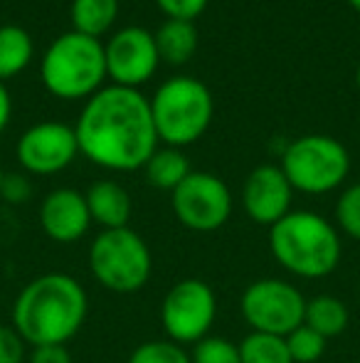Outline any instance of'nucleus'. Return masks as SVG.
<instances>
[{
    "label": "nucleus",
    "mask_w": 360,
    "mask_h": 363,
    "mask_svg": "<svg viewBox=\"0 0 360 363\" xmlns=\"http://www.w3.org/2000/svg\"><path fill=\"white\" fill-rule=\"evenodd\" d=\"M294 188L289 178L284 176L281 166L274 163H262L247 176L245 188H242V208L247 218L257 225L272 228L284 216L291 213Z\"/></svg>",
    "instance_id": "obj_13"
},
{
    "label": "nucleus",
    "mask_w": 360,
    "mask_h": 363,
    "mask_svg": "<svg viewBox=\"0 0 360 363\" xmlns=\"http://www.w3.org/2000/svg\"><path fill=\"white\" fill-rule=\"evenodd\" d=\"M153 38L161 60L170 65H185L197 50V28L187 20H166Z\"/></svg>",
    "instance_id": "obj_17"
},
{
    "label": "nucleus",
    "mask_w": 360,
    "mask_h": 363,
    "mask_svg": "<svg viewBox=\"0 0 360 363\" xmlns=\"http://www.w3.org/2000/svg\"><path fill=\"white\" fill-rule=\"evenodd\" d=\"M89 314V296L79 279L64 272H45L30 279L13 301V329L28 346L72 341Z\"/></svg>",
    "instance_id": "obj_2"
},
{
    "label": "nucleus",
    "mask_w": 360,
    "mask_h": 363,
    "mask_svg": "<svg viewBox=\"0 0 360 363\" xmlns=\"http://www.w3.org/2000/svg\"><path fill=\"white\" fill-rule=\"evenodd\" d=\"M240 359L242 363H294L286 336L262 334V331H250L240 341Z\"/></svg>",
    "instance_id": "obj_21"
},
{
    "label": "nucleus",
    "mask_w": 360,
    "mask_h": 363,
    "mask_svg": "<svg viewBox=\"0 0 360 363\" xmlns=\"http://www.w3.org/2000/svg\"><path fill=\"white\" fill-rule=\"evenodd\" d=\"M106 55V77L114 79V84L136 89L139 84L149 82L156 74L161 62L158 45L153 33L146 28H124L104 45Z\"/></svg>",
    "instance_id": "obj_11"
},
{
    "label": "nucleus",
    "mask_w": 360,
    "mask_h": 363,
    "mask_svg": "<svg viewBox=\"0 0 360 363\" xmlns=\"http://www.w3.org/2000/svg\"><path fill=\"white\" fill-rule=\"evenodd\" d=\"M146 178L153 188L158 191H170L190 176V161L185 158V153H180V148H156L153 156L146 161Z\"/></svg>",
    "instance_id": "obj_18"
},
{
    "label": "nucleus",
    "mask_w": 360,
    "mask_h": 363,
    "mask_svg": "<svg viewBox=\"0 0 360 363\" xmlns=\"http://www.w3.org/2000/svg\"><path fill=\"white\" fill-rule=\"evenodd\" d=\"M348 3H351V5H353V8H356V10H358V13H360V0H348Z\"/></svg>",
    "instance_id": "obj_31"
},
{
    "label": "nucleus",
    "mask_w": 360,
    "mask_h": 363,
    "mask_svg": "<svg viewBox=\"0 0 360 363\" xmlns=\"http://www.w3.org/2000/svg\"><path fill=\"white\" fill-rule=\"evenodd\" d=\"M89 272L114 294H134L149 284L153 255L136 230H101L89 245Z\"/></svg>",
    "instance_id": "obj_6"
},
{
    "label": "nucleus",
    "mask_w": 360,
    "mask_h": 363,
    "mask_svg": "<svg viewBox=\"0 0 360 363\" xmlns=\"http://www.w3.org/2000/svg\"><path fill=\"white\" fill-rule=\"evenodd\" d=\"M74 131L79 153L109 171H139L158 148L151 101L119 84L89 96Z\"/></svg>",
    "instance_id": "obj_1"
},
{
    "label": "nucleus",
    "mask_w": 360,
    "mask_h": 363,
    "mask_svg": "<svg viewBox=\"0 0 360 363\" xmlns=\"http://www.w3.org/2000/svg\"><path fill=\"white\" fill-rule=\"evenodd\" d=\"M0 196H3L8 203H13V206H20V203L30 201V196H33V186H30L28 178L20 176V173H5Z\"/></svg>",
    "instance_id": "obj_28"
},
{
    "label": "nucleus",
    "mask_w": 360,
    "mask_h": 363,
    "mask_svg": "<svg viewBox=\"0 0 360 363\" xmlns=\"http://www.w3.org/2000/svg\"><path fill=\"white\" fill-rule=\"evenodd\" d=\"M356 84H358V89H360V65H358V72H356Z\"/></svg>",
    "instance_id": "obj_32"
},
{
    "label": "nucleus",
    "mask_w": 360,
    "mask_h": 363,
    "mask_svg": "<svg viewBox=\"0 0 360 363\" xmlns=\"http://www.w3.org/2000/svg\"><path fill=\"white\" fill-rule=\"evenodd\" d=\"M40 228L52 242L72 245L91 228L87 198L74 188H57L47 193L40 206Z\"/></svg>",
    "instance_id": "obj_14"
},
{
    "label": "nucleus",
    "mask_w": 360,
    "mask_h": 363,
    "mask_svg": "<svg viewBox=\"0 0 360 363\" xmlns=\"http://www.w3.org/2000/svg\"><path fill=\"white\" fill-rule=\"evenodd\" d=\"M28 363H72V354H69V349L62 344L35 346Z\"/></svg>",
    "instance_id": "obj_29"
},
{
    "label": "nucleus",
    "mask_w": 360,
    "mask_h": 363,
    "mask_svg": "<svg viewBox=\"0 0 360 363\" xmlns=\"http://www.w3.org/2000/svg\"><path fill=\"white\" fill-rule=\"evenodd\" d=\"M170 208L182 228L192 233H215L232 216V193L215 173L190 171L170 193Z\"/></svg>",
    "instance_id": "obj_10"
},
{
    "label": "nucleus",
    "mask_w": 360,
    "mask_h": 363,
    "mask_svg": "<svg viewBox=\"0 0 360 363\" xmlns=\"http://www.w3.org/2000/svg\"><path fill=\"white\" fill-rule=\"evenodd\" d=\"M281 171L294 191L323 196L341 186L351 171L348 148L326 134H306L286 146Z\"/></svg>",
    "instance_id": "obj_7"
},
{
    "label": "nucleus",
    "mask_w": 360,
    "mask_h": 363,
    "mask_svg": "<svg viewBox=\"0 0 360 363\" xmlns=\"http://www.w3.org/2000/svg\"><path fill=\"white\" fill-rule=\"evenodd\" d=\"M35 52L33 38L20 25L0 28V82L20 74L30 65Z\"/></svg>",
    "instance_id": "obj_19"
},
{
    "label": "nucleus",
    "mask_w": 360,
    "mask_h": 363,
    "mask_svg": "<svg viewBox=\"0 0 360 363\" xmlns=\"http://www.w3.org/2000/svg\"><path fill=\"white\" fill-rule=\"evenodd\" d=\"M129 363H192L190 354L175 341H144L129 356Z\"/></svg>",
    "instance_id": "obj_23"
},
{
    "label": "nucleus",
    "mask_w": 360,
    "mask_h": 363,
    "mask_svg": "<svg viewBox=\"0 0 360 363\" xmlns=\"http://www.w3.org/2000/svg\"><path fill=\"white\" fill-rule=\"evenodd\" d=\"M10 111H13V104H10V94H8V89H5L3 82H0V134H3V129L8 126Z\"/></svg>",
    "instance_id": "obj_30"
},
{
    "label": "nucleus",
    "mask_w": 360,
    "mask_h": 363,
    "mask_svg": "<svg viewBox=\"0 0 360 363\" xmlns=\"http://www.w3.org/2000/svg\"><path fill=\"white\" fill-rule=\"evenodd\" d=\"M240 311L252 331L289 336L303 324L306 296L296 284L279 277L255 279L240 299Z\"/></svg>",
    "instance_id": "obj_8"
},
{
    "label": "nucleus",
    "mask_w": 360,
    "mask_h": 363,
    "mask_svg": "<svg viewBox=\"0 0 360 363\" xmlns=\"http://www.w3.org/2000/svg\"><path fill=\"white\" fill-rule=\"evenodd\" d=\"M192 363H242L240 344L230 341L227 336H205L192 346Z\"/></svg>",
    "instance_id": "obj_24"
},
{
    "label": "nucleus",
    "mask_w": 360,
    "mask_h": 363,
    "mask_svg": "<svg viewBox=\"0 0 360 363\" xmlns=\"http://www.w3.org/2000/svg\"><path fill=\"white\" fill-rule=\"evenodd\" d=\"M119 15V0H72L74 33L99 40L109 33Z\"/></svg>",
    "instance_id": "obj_20"
},
{
    "label": "nucleus",
    "mask_w": 360,
    "mask_h": 363,
    "mask_svg": "<svg viewBox=\"0 0 360 363\" xmlns=\"http://www.w3.org/2000/svg\"><path fill=\"white\" fill-rule=\"evenodd\" d=\"M269 250L279 267L301 279L328 277L343 257L338 228L311 211H291L274 223L269 228Z\"/></svg>",
    "instance_id": "obj_3"
},
{
    "label": "nucleus",
    "mask_w": 360,
    "mask_h": 363,
    "mask_svg": "<svg viewBox=\"0 0 360 363\" xmlns=\"http://www.w3.org/2000/svg\"><path fill=\"white\" fill-rule=\"evenodd\" d=\"M215 111L212 94L200 79L173 77L163 82L151 99L158 141L173 148L190 146L207 131Z\"/></svg>",
    "instance_id": "obj_5"
},
{
    "label": "nucleus",
    "mask_w": 360,
    "mask_h": 363,
    "mask_svg": "<svg viewBox=\"0 0 360 363\" xmlns=\"http://www.w3.org/2000/svg\"><path fill=\"white\" fill-rule=\"evenodd\" d=\"M25 341L10 326H0V363H25Z\"/></svg>",
    "instance_id": "obj_27"
},
{
    "label": "nucleus",
    "mask_w": 360,
    "mask_h": 363,
    "mask_svg": "<svg viewBox=\"0 0 360 363\" xmlns=\"http://www.w3.org/2000/svg\"><path fill=\"white\" fill-rule=\"evenodd\" d=\"M91 223H96L101 230L129 228L131 220V196L124 186L116 181H96L84 193Z\"/></svg>",
    "instance_id": "obj_15"
},
{
    "label": "nucleus",
    "mask_w": 360,
    "mask_h": 363,
    "mask_svg": "<svg viewBox=\"0 0 360 363\" xmlns=\"http://www.w3.org/2000/svg\"><path fill=\"white\" fill-rule=\"evenodd\" d=\"M15 153H18L20 166L28 173L54 176L77 158V131L62 121H42V124L30 126L20 136Z\"/></svg>",
    "instance_id": "obj_12"
},
{
    "label": "nucleus",
    "mask_w": 360,
    "mask_h": 363,
    "mask_svg": "<svg viewBox=\"0 0 360 363\" xmlns=\"http://www.w3.org/2000/svg\"><path fill=\"white\" fill-rule=\"evenodd\" d=\"M217 319V296L212 287L202 279L187 277L175 282L163 296L161 304V324L168 336L180 346H195L205 336Z\"/></svg>",
    "instance_id": "obj_9"
},
{
    "label": "nucleus",
    "mask_w": 360,
    "mask_h": 363,
    "mask_svg": "<svg viewBox=\"0 0 360 363\" xmlns=\"http://www.w3.org/2000/svg\"><path fill=\"white\" fill-rule=\"evenodd\" d=\"M348 306L343 299L333 294H318L313 299H306V311H303V324L311 326L313 331L323 336V339H336L348 329Z\"/></svg>",
    "instance_id": "obj_16"
},
{
    "label": "nucleus",
    "mask_w": 360,
    "mask_h": 363,
    "mask_svg": "<svg viewBox=\"0 0 360 363\" xmlns=\"http://www.w3.org/2000/svg\"><path fill=\"white\" fill-rule=\"evenodd\" d=\"M336 228L348 238L360 242V183H353L338 196L336 203Z\"/></svg>",
    "instance_id": "obj_25"
},
{
    "label": "nucleus",
    "mask_w": 360,
    "mask_h": 363,
    "mask_svg": "<svg viewBox=\"0 0 360 363\" xmlns=\"http://www.w3.org/2000/svg\"><path fill=\"white\" fill-rule=\"evenodd\" d=\"M158 8L168 15V20H187L195 23L197 15L207 8V0H156Z\"/></svg>",
    "instance_id": "obj_26"
},
{
    "label": "nucleus",
    "mask_w": 360,
    "mask_h": 363,
    "mask_svg": "<svg viewBox=\"0 0 360 363\" xmlns=\"http://www.w3.org/2000/svg\"><path fill=\"white\" fill-rule=\"evenodd\" d=\"M3 178H5V173H3V168H0V188H3Z\"/></svg>",
    "instance_id": "obj_33"
},
{
    "label": "nucleus",
    "mask_w": 360,
    "mask_h": 363,
    "mask_svg": "<svg viewBox=\"0 0 360 363\" xmlns=\"http://www.w3.org/2000/svg\"><path fill=\"white\" fill-rule=\"evenodd\" d=\"M106 77L104 45L82 33H64L42 57V82L59 99H87L101 89Z\"/></svg>",
    "instance_id": "obj_4"
},
{
    "label": "nucleus",
    "mask_w": 360,
    "mask_h": 363,
    "mask_svg": "<svg viewBox=\"0 0 360 363\" xmlns=\"http://www.w3.org/2000/svg\"><path fill=\"white\" fill-rule=\"evenodd\" d=\"M326 344L328 341L306 324H301L298 329H294L291 334L286 336V346H289V354H291L294 363L321 361V356L326 354Z\"/></svg>",
    "instance_id": "obj_22"
}]
</instances>
